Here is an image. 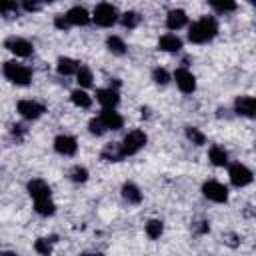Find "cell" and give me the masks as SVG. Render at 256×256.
I'll return each mask as SVG.
<instances>
[{
  "label": "cell",
  "instance_id": "15",
  "mask_svg": "<svg viewBox=\"0 0 256 256\" xmlns=\"http://www.w3.org/2000/svg\"><path fill=\"white\" fill-rule=\"evenodd\" d=\"M98 118L102 120V124H104L106 130H118V128H122V116L116 110H106L104 108Z\"/></svg>",
  "mask_w": 256,
  "mask_h": 256
},
{
  "label": "cell",
  "instance_id": "17",
  "mask_svg": "<svg viewBox=\"0 0 256 256\" xmlns=\"http://www.w3.org/2000/svg\"><path fill=\"white\" fill-rule=\"evenodd\" d=\"M158 48L164 50V52H178L182 48V40L176 34H164L158 40Z\"/></svg>",
  "mask_w": 256,
  "mask_h": 256
},
{
  "label": "cell",
  "instance_id": "24",
  "mask_svg": "<svg viewBox=\"0 0 256 256\" xmlns=\"http://www.w3.org/2000/svg\"><path fill=\"white\" fill-rule=\"evenodd\" d=\"M70 100H72L78 108H90V106H92V98H90L84 90H74V92L70 94Z\"/></svg>",
  "mask_w": 256,
  "mask_h": 256
},
{
  "label": "cell",
  "instance_id": "25",
  "mask_svg": "<svg viewBox=\"0 0 256 256\" xmlns=\"http://www.w3.org/2000/svg\"><path fill=\"white\" fill-rule=\"evenodd\" d=\"M120 22H122V26H124V28L132 30V28H136V26H138V22H140V16H138V12H132V10H128V12H124V14H122Z\"/></svg>",
  "mask_w": 256,
  "mask_h": 256
},
{
  "label": "cell",
  "instance_id": "35",
  "mask_svg": "<svg viewBox=\"0 0 256 256\" xmlns=\"http://www.w3.org/2000/svg\"><path fill=\"white\" fill-rule=\"evenodd\" d=\"M0 10H2V14H4V16H8L12 10H18V6H16V2H6V4H2V8H0Z\"/></svg>",
  "mask_w": 256,
  "mask_h": 256
},
{
  "label": "cell",
  "instance_id": "10",
  "mask_svg": "<svg viewBox=\"0 0 256 256\" xmlns=\"http://www.w3.org/2000/svg\"><path fill=\"white\" fill-rule=\"evenodd\" d=\"M76 148H78L76 140L72 136H68V134H60V136L54 138V150L58 154H62V156H72L76 152Z\"/></svg>",
  "mask_w": 256,
  "mask_h": 256
},
{
  "label": "cell",
  "instance_id": "13",
  "mask_svg": "<svg viewBox=\"0 0 256 256\" xmlns=\"http://www.w3.org/2000/svg\"><path fill=\"white\" fill-rule=\"evenodd\" d=\"M28 194L34 198V202L36 200H44V198H50V186L44 182V180H30L28 182Z\"/></svg>",
  "mask_w": 256,
  "mask_h": 256
},
{
  "label": "cell",
  "instance_id": "9",
  "mask_svg": "<svg viewBox=\"0 0 256 256\" xmlns=\"http://www.w3.org/2000/svg\"><path fill=\"white\" fill-rule=\"evenodd\" d=\"M18 114L28 118V120H36L44 114V106L40 102H34V100H20L18 102Z\"/></svg>",
  "mask_w": 256,
  "mask_h": 256
},
{
  "label": "cell",
  "instance_id": "3",
  "mask_svg": "<svg viewBox=\"0 0 256 256\" xmlns=\"http://www.w3.org/2000/svg\"><path fill=\"white\" fill-rule=\"evenodd\" d=\"M146 140H148V136H146L142 130H132V132H128V134L124 136L122 144H120V146H122V154H124V156L136 154L138 150L144 148Z\"/></svg>",
  "mask_w": 256,
  "mask_h": 256
},
{
  "label": "cell",
  "instance_id": "16",
  "mask_svg": "<svg viewBox=\"0 0 256 256\" xmlns=\"http://www.w3.org/2000/svg\"><path fill=\"white\" fill-rule=\"evenodd\" d=\"M186 20H188L186 12L176 8V10H170V12H168V16H166V26H168V30H180V28L186 24Z\"/></svg>",
  "mask_w": 256,
  "mask_h": 256
},
{
  "label": "cell",
  "instance_id": "8",
  "mask_svg": "<svg viewBox=\"0 0 256 256\" xmlns=\"http://www.w3.org/2000/svg\"><path fill=\"white\" fill-rule=\"evenodd\" d=\"M234 110L240 116L256 118V98L254 96H238L234 100Z\"/></svg>",
  "mask_w": 256,
  "mask_h": 256
},
{
  "label": "cell",
  "instance_id": "33",
  "mask_svg": "<svg viewBox=\"0 0 256 256\" xmlns=\"http://www.w3.org/2000/svg\"><path fill=\"white\" fill-rule=\"evenodd\" d=\"M210 6L214 8V10H218V12H232V10H236V2H210Z\"/></svg>",
  "mask_w": 256,
  "mask_h": 256
},
{
  "label": "cell",
  "instance_id": "32",
  "mask_svg": "<svg viewBox=\"0 0 256 256\" xmlns=\"http://www.w3.org/2000/svg\"><path fill=\"white\" fill-rule=\"evenodd\" d=\"M152 78H154V82L156 84H168V80H170V74L164 70V68H154V72H152Z\"/></svg>",
  "mask_w": 256,
  "mask_h": 256
},
{
  "label": "cell",
  "instance_id": "37",
  "mask_svg": "<svg viewBox=\"0 0 256 256\" xmlns=\"http://www.w3.org/2000/svg\"><path fill=\"white\" fill-rule=\"evenodd\" d=\"M12 134H14L16 138H20V136L24 134V126H22V124H14V126H12Z\"/></svg>",
  "mask_w": 256,
  "mask_h": 256
},
{
  "label": "cell",
  "instance_id": "38",
  "mask_svg": "<svg viewBox=\"0 0 256 256\" xmlns=\"http://www.w3.org/2000/svg\"><path fill=\"white\" fill-rule=\"evenodd\" d=\"M208 230H210L208 222H198V226H196V232H198V234H204V232H208Z\"/></svg>",
  "mask_w": 256,
  "mask_h": 256
},
{
  "label": "cell",
  "instance_id": "14",
  "mask_svg": "<svg viewBox=\"0 0 256 256\" xmlns=\"http://www.w3.org/2000/svg\"><path fill=\"white\" fill-rule=\"evenodd\" d=\"M66 18H68V22H70L72 26H86V24L90 22V14H88V10L82 8V6L70 8V10L66 12Z\"/></svg>",
  "mask_w": 256,
  "mask_h": 256
},
{
  "label": "cell",
  "instance_id": "5",
  "mask_svg": "<svg viewBox=\"0 0 256 256\" xmlns=\"http://www.w3.org/2000/svg\"><path fill=\"white\" fill-rule=\"evenodd\" d=\"M202 194L212 202H226L228 200V188L216 180H208L202 186Z\"/></svg>",
  "mask_w": 256,
  "mask_h": 256
},
{
  "label": "cell",
  "instance_id": "40",
  "mask_svg": "<svg viewBox=\"0 0 256 256\" xmlns=\"http://www.w3.org/2000/svg\"><path fill=\"white\" fill-rule=\"evenodd\" d=\"M0 256H18V254H16V252H8V250H6V252H2Z\"/></svg>",
  "mask_w": 256,
  "mask_h": 256
},
{
  "label": "cell",
  "instance_id": "34",
  "mask_svg": "<svg viewBox=\"0 0 256 256\" xmlns=\"http://www.w3.org/2000/svg\"><path fill=\"white\" fill-rule=\"evenodd\" d=\"M54 26L58 28V30H68L72 24L68 22V18H66V14H62V16H56L54 18Z\"/></svg>",
  "mask_w": 256,
  "mask_h": 256
},
{
  "label": "cell",
  "instance_id": "7",
  "mask_svg": "<svg viewBox=\"0 0 256 256\" xmlns=\"http://www.w3.org/2000/svg\"><path fill=\"white\" fill-rule=\"evenodd\" d=\"M174 80H176V86H178L184 94H192V92L196 90V78H194V74H192L190 70H186V68H178V70L174 72Z\"/></svg>",
  "mask_w": 256,
  "mask_h": 256
},
{
  "label": "cell",
  "instance_id": "21",
  "mask_svg": "<svg viewBox=\"0 0 256 256\" xmlns=\"http://www.w3.org/2000/svg\"><path fill=\"white\" fill-rule=\"evenodd\" d=\"M208 158H210V162H212L214 166H226V164H228V154H226V150L220 148V146H212L210 152H208Z\"/></svg>",
  "mask_w": 256,
  "mask_h": 256
},
{
  "label": "cell",
  "instance_id": "36",
  "mask_svg": "<svg viewBox=\"0 0 256 256\" xmlns=\"http://www.w3.org/2000/svg\"><path fill=\"white\" fill-rule=\"evenodd\" d=\"M22 8H24V10H28V12H34V10H38V8H40V4H36V2H24V4H22Z\"/></svg>",
  "mask_w": 256,
  "mask_h": 256
},
{
  "label": "cell",
  "instance_id": "2",
  "mask_svg": "<svg viewBox=\"0 0 256 256\" xmlns=\"http://www.w3.org/2000/svg\"><path fill=\"white\" fill-rule=\"evenodd\" d=\"M2 70H4V76H6L10 82L18 84V86H26V84H30V80H32V70H30L28 66H24V64L6 62Z\"/></svg>",
  "mask_w": 256,
  "mask_h": 256
},
{
  "label": "cell",
  "instance_id": "19",
  "mask_svg": "<svg viewBox=\"0 0 256 256\" xmlns=\"http://www.w3.org/2000/svg\"><path fill=\"white\" fill-rule=\"evenodd\" d=\"M122 198H124L128 204H138V202L142 200V192H140V188H138L136 184L126 182V184L122 186Z\"/></svg>",
  "mask_w": 256,
  "mask_h": 256
},
{
  "label": "cell",
  "instance_id": "28",
  "mask_svg": "<svg viewBox=\"0 0 256 256\" xmlns=\"http://www.w3.org/2000/svg\"><path fill=\"white\" fill-rule=\"evenodd\" d=\"M76 82H78L80 86L88 88V86L92 84V72H90V68H86V66H80V70L76 72Z\"/></svg>",
  "mask_w": 256,
  "mask_h": 256
},
{
  "label": "cell",
  "instance_id": "11",
  "mask_svg": "<svg viewBox=\"0 0 256 256\" xmlns=\"http://www.w3.org/2000/svg\"><path fill=\"white\" fill-rule=\"evenodd\" d=\"M4 46H6L10 52H14L16 56H30V54H32V44H30L28 40H24V38L12 36V38H8V40L4 42Z\"/></svg>",
  "mask_w": 256,
  "mask_h": 256
},
{
  "label": "cell",
  "instance_id": "39",
  "mask_svg": "<svg viewBox=\"0 0 256 256\" xmlns=\"http://www.w3.org/2000/svg\"><path fill=\"white\" fill-rule=\"evenodd\" d=\"M80 256H102L100 252H84V254H80Z\"/></svg>",
  "mask_w": 256,
  "mask_h": 256
},
{
  "label": "cell",
  "instance_id": "31",
  "mask_svg": "<svg viewBox=\"0 0 256 256\" xmlns=\"http://www.w3.org/2000/svg\"><path fill=\"white\" fill-rule=\"evenodd\" d=\"M88 130H90V134H94V136H102V134L106 132V128H104V124H102L100 118H92V120L88 122Z\"/></svg>",
  "mask_w": 256,
  "mask_h": 256
},
{
  "label": "cell",
  "instance_id": "30",
  "mask_svg": "<svg viewBox=\"0 0 256 256\" xmlns=\"http://www.w3.org/2000/svg\"><path fill=\"white\" fill-rule=\"evenodd\" d=\"M70 180L72 182H86L88 180V170L84 166H74L70 170Z\"/></svg>",
  "mask_w": 256,
  "mask_h": 256
},
{
  "label": "cell",
  "instance_id": "12",
  "mask_svg": "<svg viewBox=\"0 0 256 256\" xmlns=\"http://www.w3.org/2000/svg\"><path fill=\"white\" fill-rule=\"evenodd\" d=\"M96 100L106 110H114V106L118 104L120 96H118V90H114V88H100V90H96Z\"/></svg>",
  "mask_w": 256,
  "mask_h": 256
},
{
  "label": "cell",
  "instance_id": "4",
  "mask_svg": "<svg viewBox=\"0 0 256 256\" xmlns=\"http://www.w3.org/2000/svg\"><path fill=\"white\" fill-rule=\"evenodd\" d=\"M94 22L98 24V26H112L116 20H118V10L112 6V4H106V2H102V4H98L96 8H94Z\"/></svg>",
  "mask_w": 256,
  "mask_h": 256
},
{
  "label": "cell",
  "instance_id": "6",
  "mask_svg": "<svg viewBox=\"0 0 256 256\" xmlns=\"http://www.w3.org/2000/svg\"><path fill=\"white\" fill-rule=\"evenodd\" d=\"M228 176H230L232 184H234V186H238V188L248 186V184L252 182V172H250L244 164H240V162H236V164H232V166H230Z\"/></svg>",
  "mask_w": 256,
  "mask_h": 256
},
{
  "label": "cell",
  "instance_id": "1",
  "mask_svg": "<svg viewBox=\"0 0 256 256\" xmlns=\"http://www.w3.org/2000/svg\"><path fill=\"white\" fill-rule=\"evenodd\" d=\"M218 32V24L212 16H204L200 18L198 22H194L188 30V38L190 42L194 44H204V42H210Z\"/></svg>",
  "mask_w": 256,
  "mask_h": 256
},
{
  "label": "cell",
  "instance_id": "22",
  "mask_svg": "<svg viewBox=\"0 0 256 256\" xmlns=\"http://www.w3.org/2000/svg\"><path fill=\"white\" fill-rule=\"evenodd\" d=\"M34 210H36L40 216H52L54 210H56V206H54V202H52L50 198H44V200H36V202H34Z\"/></svg>",
  "mask_w": 256,
  "mask_h": 256
},
{
  "label": "cell",
  "instance_id": "23",
  "mask_svg": "<svg viewBox=\"0 0 256 256\" xmlns=\"http://www.w3.org/2000/svg\"><path fill=\"white\" fill-rule=\"evenodd\" d=\"M106 46H108V50H110L112 54H118V56H122V54L126 52V44H124V40H122L120 36H108Z\"/></svg>",
  "mask_w": 256,
  "mask_h": 256
},
{
  "label": "cell",
  "instance_id": "20",
  "mask_svg": "<svg viewBox=\"0 0 256 256\" xmlns=\"http://www.w3.org/2000/svg\"><path fill=\"white\" fill-rule=\"evenodd\" d=\"M122 158H124V154H122V146L120 144H108L102 150V160L104 162H118Z\"/></svg>",
  "mask_w": 256,
  "mask_h": 256
},
{
  "label": "cell",
  "instance_id": "18",
  "mask_svg": "<svg viewBox=\"0 0 256 256\" xmlns=\"http://www.w3.org/2000/svg\"><path fill=\"white\" fill-rule=\"evenodd\" d=\"M56 70H58V74H62V76H70V74H76V72L80 70V64H78L76 60H72V58L62 56V58H58Z\"/></svg>",
  "mask_w": 256,
  "mask_h": 256
},
{
  "label": "cell",
  "instance_id": "27",
  "mask_svg": "<svg viewBox=\"0 0 256 256\" xmlns=\"http://www.w3.org/2000/svg\"><path fill=\"white\" fill-rule=\"evenodd\" d=\"M162 232H164V224H162L160 220H150V222L146 224V234H148V238L156 240V238H160Z\"/></svg>",
  "mask_w": 256,
  "mask_h": 256
},
{
  "label": "cell",
  "instance_id": "26",
  "mask_svg": "<svg viewBox=\"0 0 256 256\" xmlns=\"http://www.w3.org/2000/svg\"><path fill=\"white\" fill-rule=\"evenodd\" d=\"M186 138H188L192 144H196V146H202V144L206 142V136H204L196 126H188V128H186Z\"/></svg>",
  "mask_w": 256,
  "mask_h": 256
},
{
  "label": "cell",
  "instance_id": "29",
  "mask_svg": "<svg viewBox=\"0 0 256 256\" xmlns=\"http://www.w3.org/2000/svg\"><path fill=\"white\" fill-rule=\"evenodd\" d=\"M52 242H54V240L38 238V240H36V244H34V248H36V252H38V254H42V256H50V252H52Z\"/></svg>",
  "mask_w": 256,
  "mask_h": 256
}]
</instances>
